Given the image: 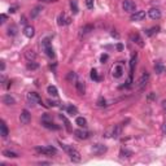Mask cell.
Returning a JSON list of instances; mask_svg holds the SVG:
<instances>
[{
  "label": "cell",
  "mask_w": 166,
  "mask_h": 166,
  "mask_svg": "<svg viewBox=\"0 0 166 166\" xmlns=\"http://www.w3.org/2000/svg\"><path fill=\"white\" fill-rule=\"evenodd\" d=\"M61 147L64 148V150L69 155L70 157V160L73 162H81V160H82V157H81V153L78 152L77 149H74L73 147H69V146H65V144H61Z\"/></svg>",
  "instance_id": "obj_1"
},
{
  "label": "cell",
  "mask_w": 166,
  "mask_h": 166,
  "mask_svg": "<svg viewBox=\"0 0 166 166\" xmlns=\"http://www.w3.org/2000/svg\"><path fill=\"white\" fill-rule=\"evenodd\" d=\"M42 48L44 49V52H46V55L48 57H51V59L55 57V51H53L52 46H51V39L49 38H46L43 42H42Z\"/></svg>",
  "instance_id": "obj_2"
},
{
  "label": "cell",
  "mask_w": 166,
  "mask_h": 166,
  "mask_svg": "<svg viewBox=\"0 0 166 166\" xmlns=\"http://www.w3.org/2000/svg\"><path fill=\"white\" fill-rule=\"evenodd\" d=\"M42 125L46 129H49V130H59L60 129V126H57L56 123L52 122V118H51L48 114H44V116L42 117Z\"/></svg>",
  "instance_id": "obj_3"
},
{
  "label": "cell",
  "mask_w": 166,
  "mask_h": 166,
  "mask_svg": "<svg viewBox=\"0 0 166 166\" xmlns=\"http://www.w3.org/2000/svg\"><path fill=\"white\" fill-rule=\"evenodd\" d=\"M35 150L42 155H46V156H52V155H56V148L52 147V146H47V147H37Z\"/></svg>",
  "instance_id": "obj_4"
},
{
  "label": "cell",
  "mask_w": 166,
  "mask_h": 166,
  "mask_svg": "<svg viewBox=\"0 0 166 166\" xmlns=\"http://www.w3.org/2000/svg\"><path fill=\"white\" fill-rule=\"evenodd\" d=\"M122 8H123V11L129 12V13H135L136 12V4L132 0H123Z\"/></svg>",
  "instance_id": "obj_5"
},
{
  "label": "cell",
  "mask_w": 166,
  "mask_h": 166,
  "mask_svg": "<svg viewBox=\"0 0 166 166\" xmlns=\"http://www.w3.org/2000/svg\"><path fill=\"white\" fill-rule=\"evenodd\" d=\"M148 81H149V73L148 71H143V74H141V77L138 79V87L139 88H144V87L147 86Z\"/></svg>",
  "instance_id": "obj_6"
},
{
  "label": "cell",
  "mask_w": 166,
  "mask_h": 166,
  "mask_svg": "<svg viewBox=\"0 0 166 166\" xmlns=\"http://www.w3.org/2000/svg\"><path fill=\"white\" fill-rule=\"evenodd\" d=\"M28 100L30 102V105H34V104H42V99L39 96V93L37 92H29L28 93Z\"/></svg>",
  "instance_id": "obj_7"
},
{
  "label": "cell",
  "mask_w": 166,
  "mask_h": 166,
  "mask_svg": "<svg viewBox=\"0 0 166 166\" xmlns=\"http://www.w3.org/2000/svg\"><path fill=\"white\" fill-rule=\"evenodd\" d=\"M20 121H21L22 125H29L30 121H31V114H30V112L26 110V109H23L22 112H21V114H20Z\"/></svg>",
  "instance_id": "obj_8"
},
{
  "label": "cell",
  "mask_w": 166,
  "mask_h": 166,
  "mask_svg": "<svg viewBox=\"0 0 166 166\" xmlns=\"http://www.w3.org/2000/svg\"><path fill=\"white\" fill-rule=\"evenodd\" d=\"M148 16L150 20H160L161 18V11L157 9V8H152V9L148 11Z\"/></svg>",
  "instance_id": "obj_9"
},
{
  "label": "cell",
  "mask_w": 166,
  "mask_h": 166,
  "mask_svg": "<svg viewBox=\"0 0 166 166\" xmlns=\"http://www.w3.org/2000/svg\"><path fill=\"white\" fill-rule=\"evenodd\" d=\"M144 17H146V12H144V11H136L135 13L131 14L130 20H131V21H141Z\"/></svg>",
  "instance_id": "obj_10"
},
{
  "label": "cell",
  "mask_w": 166,
  "mask_h": 166,
  "mask_svg": "<svg viewBox=\"0 0 166 166\" xmlns=\"http://www.w3.org/2000/svg\"><path fill=\"white\" fill-rule=\"evenodd\" d=\"M71 22V18L70 17H68L65 13H61L59 16V25L60 26H65V25H69V23Z\"/></svg>",
  "instance_id": "obj_11"
},
{
  "label": "cell",
  "mask_w": 166,
  "mask_h": 166,
  "mask_svg": "<svg viewBox=\"0 0 166 166\" xmlns=\"http://www.w3.org/2000/svg\"><path fill=\"white\" fill-rule=\"evenodd\" d=\"M130 40L134 42L135 44H138L139 47H144L143 39L140 38V35H139V34H131V35H130Z\"/></svg>",
  "instance_id": "obj_12"
},
{
  "label": "cell",
  "mask_w": 166,
  "mask_h": 166,
  "mask_svg": "<svg viewBox=\"0 0 166 166\" xmlns=\"http://www.w3.org/2000/svg\"><path fill=\"white\" fill-rule=\"evenodd\" d=\"M123 75V68H122V65L118 64V65H116L113 68V77L114 78H121Z\"/></svg>",
  "instance_id": "obj_13"
},
{
  "label": "cell",
  "mask_w": 166,
  "mask_h": 166,
  "mask_svg": "<svg viewBox=\"0 0 166 166\" xmlns=\"http://www.w3.org/2000/svg\"><path fill=\"white\" fill-rule=\"evenodd\" d=\"M93 153H96V155H102V153L107 152V147L102 146V144H96L95 147L92 148Z\"/></svg>",
  "instance_id": "obj_14"
},
{
  "label": "cell",
  "mask_w": 166,
  "mask_h": 166,
  "mask_svg": "<svg viewBox=\"0 0 166 166\" xmlns=\"http://www.w3.org/2000/svg\"><path fill=\"white\" fill-rule=\"evenodd\" d=\"M0 135H1L3 138H7L8 135H9V130H8L4 121H1V125H0Z\"/></svg>",
  "instance_id": "obj_15"
},
{
  "label": "cell",
  "mask_w": 166,
  "mask_h": 166,
  "mask_svg": "<svg viewBox=\"0 0 166 166\" xmlns=\"http://www.w3.org/2000/svg\"><path fill=\"white\" fill-rule=\"evenodd\" d=\"M23 34H25V37H28V38H32L35 35V30L32 26H26V28L23 29Z\"/></svg>",
  "instance_id": "obj_16"
},
{
  "label": "cell",
  "mask_w": 166,
  "mask_h": 166,
  "mask_svg": "<svg viewBox=\"0 0 166 166\" xmlns=\"http://www.w3.org/2000/svg\"><path fill=\"white\" fill-rule=\"evenodd\" d=\"M74 134H75V136H77L78 139H87V138H88V132L84 131V130H81V129L75 130Z\"/></svg>",
  "instance_id": "obj_17"
},
{
  "label": "cell",
  "mask_w": 166,
  "mask_h": 166,
  "mask_svg": "<svg viewBox=\"0 0 166 166\" xmlns=\"http://www.w3.org/2000/svg\"><path fill=\"white\" fill-rule=\"evenodd\" d=\"M75 88L79 95H84V91H86V87H84V83L81 82V81H77L75 82Z\"/></svg>",
  "instance_id": "obj_18"
},
{
  "label": "cell",
  "mask_w": 166,
  "mask_h": 166,
  "mask_svg": "<svg viewBox=\"0 0 166 166\" xmlns=\"http://www.w3.org/2000/svg\"><path fill=\"white\" fill-rule=\"evenodd\" d=\"M121 132H122V126H121V125H116V126H114V129H113V131H112V136H113L114 139L119 138Z\"/></svg>",
  "instance_id": "obj_19"
},
{
  "label": "cell",
  "mask_w": 166,
  "mask_h": 166,
  "mask_svg": "<svg viewBox=\"0 0 166 166\" xmlns=\"http://www.w3.org/2000/svg\"><path fill=\"white\" fill-rule=\"evenodd\" d=\"M158 31H160V26H153V28L146 30V35L147 37H153V35L157 34Z\"/></svg>",
  "instance_id": "obj_20"
},
{
  "label": "cell",
  "mask_w": 166,
  "mask_h": 166,
  "mask_svg": "<svg viewBox=\"0 0 166 166\" xmlns=\"http://www.w3.org/2000/svg\"><path fill=\"white\" fill-rule=\"evenodd\" d=\"M3 102H4L5 105H13V104H16V100H14V97H12L11 95H5L4 97H3Z\"/></svg>",
  "instance_id": "obj_21"
},
{
  "label": "cell",
  "mask_w": 166,
  "mask_h": 166,
  "mask_svg": "<svg viewBox=\"0 0 166 166\" xmlns=\"http://www.w3.org/2000/svg\"><path fill=\"white\" fill-rule=\"evenodd\" d=\"M155 70H156L157 74H162V73H165L166 68L161 64V62H156V64H155Z\"/></svg>",
  "instance_id": "obj_22"
},
{
  "label": "cell",
  "mask_w": 166,
  "mask_h": 166,
  "mask_svg": "<svg viewBox=\"0 0 166 166\" xmlns=\"http://www.w3.org/2000/svg\"><path fill=\"white\" fill-rule=\"evenodd\" d=\"M93 30V26L92 25H86V26H83L82 29H81V37L82 35H86V34H90Z\"/></svg>",
  "instance_id": "obj_23"
},
{
  "label": "cell",
  "mask_w": 166,
  "mask_h": 166,
  "mask_svg": "<svg viewBox=\"0 0 166 166\" xmlns=\"http://www.w3.org/2000/svg\"><path fill=\"white\" fill-rule=\"evenodd\" d=\"M3 156L8 157V158H17V157H18V153L13 152V150H4V152H3Z\"/></svg>",
  "instance_id": "obj_24"
},
{
  "label": "cell",
  "mask_w": 166,
  "mask_h": 166,
  "mask_svg": "<svg viewBox=\"0 0 166 166\" xmlns=\"http://www.w3.org/2000/svg\"><path fill=\"white\" fill-rule=\"evenodd\" d=\"M75 123H77L79 127H86L87 126V121H86V118H83V117H78V118L75 119Z\"/></svg>",
  "instance_id": "obj_25"
},
{
  "label": "cell",
  "mask_w": 166,
  "mask_h": 166,
  "mask_svg": "<svg viewBox=\"0 0 166 166\" xmlns=\"http://www.w3.org/2000/svg\"><path fill=\"white\" fill-rule=\"evenodd\" d=\"M47 92L52 96H57L59 95V91H57V87L56 86H48L47 87Z\"/></svg>",
  "instance_id": "obj_26"
},
{
  "label": "cell",
  "mask_w": 166,
  "mask_h": 166,
  "mask_svg": "<svg viewBox=\"0 0 166 166\" xmlns=\"http://www.w3.org/2000/svg\"><path fill=\"white\" fill-rule=\"evenodd\" d=\"M25 56H26V59H28L29 61H34V60L37 59V55H35L34 51H28V52L25 53Z\"/></svg>",
  "instance_id": "obj_27"
},
{
  "label": "cell",
  "mask_w": 166,
  "mask_h": 166,
  "mask_svg": "<svg viewBox=\"0 0 166 166\" xmlns=\"http://www.w3.org/2000/svg\"><path fill=\"white\" fill-rule=\"evenodd\" d=\"M119 156H121V157H130V156H132V152H131V150H129V149H125V148H122V149H121Z\"/></svg>",
  "instance_id": "obj_28"
},
{
  "label": "cell",
  "mask_w": 166,
  "mask_h": 166,
  "mask_svg": "<svg viewBox=\"0 0 166 166\" xmlns=\"http://www.w3.org/2000/svg\"><path fill=\"white\" fill-rule=\"evenodd\" d=\"M38 68H39V64H38V62H35V61H30L29 64H28V69H29V70H37Z\"/></svg>",
  "instance_id": "obj_29"
},
{
  "label": "cell",
  "mask_w": 166,
  "mask_h": 166,
  "mask_svg": "<svg viewBox=\"0 0 166 166\" xmlns=\"http://www.w3.org/2000/svg\"><path fill=\"white\" fill-rule=\"evenodd\" d=\"M66 110H68V113L70 114V116H74V114H77V108L73 107V105H69V107H66Z\"/></svg>",
  "instance_id": "obj_30"
},
{
  "label": "cell",
  "mask_w": 166,
  "mask_h": 166,
  "mask_svg": "<svg viewBox=\"0 0 166 166\" xmlns=\"http://www.w3.org/2000/svg\"><path fill=\"white\" fill-rule=\"evenodd\" d=\"M70 7H71V12H73L74 14L78 13V5H77V1L75 0H71L70 1Z\"/></svg>",
  "instance_id": "obj_31"
},
{
  "label": "cell",
  "mask_w": 166,
  "mask_h": 166,
  "mask_svg": "<svg viewBox=\"0 0 166 166\" xmlns=\"http://www.w3.org/2000/svg\"><path fill=\"white\" fill-rule=\"evenodd\" d=\"M66 79H68L69 82H73V81L77 79V74H75L74 71H69V74H68V77H66Z\"/></svg>",
  "instance_id": "obj_32"
},
{
  "label": "cell",
  "mask_w": 166,
  "mask_h": 166,
  "mask_svg": "<svg viewBox=\"0 0 166 166\" xmlns=\"http://www.w3.org/2000/svg\"><path fill=\"white\" fill-rule=\"evenodd\" d=\"M16 34H17V28L16 26H9V28H8V35L14 37Z\"/></svg>",
  "instance_id": "obj_33"
},
{
  "label": "cell",
  "mask_w": 166,
  "mask_h": 166,
  "mask_svg": "<svg viewBox=\"0 0 166 166\" xmlns=\"http://www.w3.org/2000/svg\"><path fill=\"white\" fill-rule=\"evenodd\" d=\"M91 78L93 81H100V77H99L97 70H96V69H92V70H91Z\"/></svg>",
  "instance_id": "obj_34"
},
{
  "label": "cell",
  "mask_w": 166,
  "mask_h": 166,
  "mask_svg": "<svg viewBox=\"0 0 166 166\" xmlns=\"http://www.w3.org/2000/svg\"><path fill=\"white\" fill-rule=\"evenodd\" d=\"M40 9H42L40 7H35L34 9H32V12H31V17H32V18H35V17L40 13Z\"/></svg>",
  "instance_id": "obj_35"
},
{
  "label": "cell",
  "mask_w": 166,
  "mask_h": 166,
  "mask_svg": "<svg viewBox=\"0 0 166 166\" xmlns=\"http://www.w3.org/2000/svg\"><path fill=\"white\" fill-rule=\"evenodd\" d=\"M96 104H97V107H107V100L104 97H100Z\"/></svg>",
  "instance_id": "obj_36"
},
{
  "label": "cell",
  "mask_w": 166,
  "mask_h": 166,
  "mask_svg": "<svg viewBox=\"0 0 166 166\" xmlns=\"http://www.w3.org/2000/svg\"><path fill=\"white\" fill-rule=\"evenodd\" d=\"M86 7L88 9H92L93 8V0H86Z\"/></svg>",
  "instance_id": "obj_37"
},
{
  "label": "cell",
  "mask_w": 166,
  "mask_h": 166,
  "mask_svg": "<svg viewBox=\"0 0 166 166\" xmlns=\"http://www.w3.org/2000/svg\"><path fill=\"white\" fill-rule=\"evenodd\" d=\"M60 117H61V118H62V121H64V122L66 123V125H65V126H66V129H68V130H70V123H69V121H68V119H66V118H65V117H64V116H62V114H61V116H60Z\"/></svg>",
  "instance_id": "obj_38"
},
{
  "label": "cell",
  "mask_w": 166,
  "mask_h": 166,
  "mask_svg": "<svg viewBox=\"0 0 166 166\" xmlns=\"http://www.w3.org/2000/svg\"><path fill=\"white\" fill-rule=\"evenodd\" d=\"M153 99H156V93L155 92H150L149 95H148V100H153Z\"/></svg>",
  "instance_id": "obj_39"
},
{
  "label": "cell",
  "mask_w": 166,
  "mask_h": 166,
  "mask_svg": "<svg viewBox=\"0 0 166 166\" xmlns=\"http://www.w3.org/2000/svg\"><path fill=\"white\" fill-rule=\"evenodd\" d=\"M100 60H101V62H102V64H104V62H105V61H107V60H108V55H102Z\"/></svg>",
  "instance_id": "obj_40"
},
{
  "label": "cell",
  "mask_w": 166,
  "mask_h": 166,
  "mask_svg": "<svg viewBox=\"0 0 166 166\" xmlns=\"http://www.w3.org/2000/svg\"><path fill=\"white\" fill-rule=\"evenodd\" d=\"M0 18H1V23H4V22H5V21H7V16H5V14H4V13H3V14H1V16H0Z\"/></svg>",
  "instance_id": "obj_41"
},
{
  "label": "cell",
  "mask_w": 166,
  "mask_h": 166,
  "mask_svg": "<svg viewBox=\"0 0 166 166\" xmlns=\"http://www.w3.org/2000/svg\"><path fill=\"white\" fill-rule=\"evenodd\" d=\"M162 109H164V112L166 113V99L165 100H162Z\"/></svg>",
  "instance_id": "obj_42"
},
{
  "label": "cell",
  "mask_w": 166,
  "mask_h": 166,
  "mask_svg": "<svg viewBox=\"0 0 166 166\" xmlns=\"http://www.w3.org/2000/svg\"><path fill=\"white\" fill-rule=\"evenodd\" d=\"M162 134L164 135H166V122L162 125Z\"/></svg>",
  "instance_id": "obj_43"
},
{
  "label": "cell",
  "mask_w": 166,
  "mask_h": 166,
  "mask_svg": "<svg viewBox=\"0 0 166 166\" xmlns=\"http://www.w3.org/2000/svg\"><path fill=\"white\" fill-rule=\"evenodd\" d=\"M16 9H17V7H12L11 9H9V12H11V13H14V12H16Z\"/></svg>",
  "instance_id": "obj_44"
},
{
  "label": "cell",
  "mask_w": 166,
  "mask_h": 166,
  "mask_svg": "<svg viewBox=\"0 0 166 166\" xmlns=\"http://www.w3.org/2000/svg\"><path fill=\"white\" fill-rule=\"evenodd\" d=\"M4 69H5V64L4 61H1V71H4Z\"/></svg>",
  "instance_id": "obj_45"
},
{
  "label": "cell",
  "mask_w": 166,
  "mask_h": 166,
  "mask_svg": "<svg viewBox=\"0 0 166 166\" xmlns=\"http://www.w3.org/2000/svg\"><path fill=\"white\" fill-rule=\"evenodd\" d=\"M40 1H43V3H51V1H56V0H40Z\"/></svg>",
  "instance_id": "obj_46"
},
{
  "label": "cell",
  "mask_w": 166,
  "mask_h": 166,
  "mask_svg": "<svg viewBox=\"0 0 166 166\" xmlns=\"http://www.w3.org/2000/svg\"><path fill=\"white\" fill-rule=\"evenodd\" d=\"M112 35H113V37H116V38H118V34H117V32H112Z\"/></svg>",
  "instance_id": "obj_47"
},
{
  "label": "cell",
  "mask_w": 166,
  "mask_h": 166,
  "mask_svg": "<svg viewBox=\"0 0 166 166\" xmlns=\"http://www.w3.org/2000/svg\"><path fill=\"white\" fill-rule=\"evenodd\" d=\"M21 22H22V23H26V18H25V17H22V21H21Z\"/></svg>",
  "instance_id": "obj_48"
},
{
  "label": "cell",
  "mask_w": 166,
  "mask_h": 166,
  "mask_svg": "<svg viewBox=\"0 0 166 166\" xmlns=\"http://www.w3.org/2000/svg\"><path fill=\"white\" fill-rule=\"evenodd\" d=\"M117 48H118V49L121 51V49H122V44H118V46H117Z\"/></svg>",
  "instance_id": "obj_49"
}]
</instances>
